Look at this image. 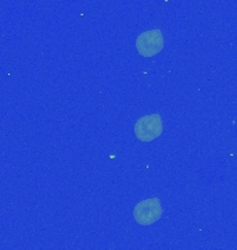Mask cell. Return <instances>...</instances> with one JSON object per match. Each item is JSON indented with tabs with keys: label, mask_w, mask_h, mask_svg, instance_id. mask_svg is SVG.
<instances>
[{
	"label": "cell",
	"mask_w": 237,
	"mask_h": 250,
	"mask_svg": "<svg viewBox=\"0 0 237 250\" xmlns=\"http://www.w3.org/2000/svg\"><path fill=\"white\" fill-rule=\"evenodd\" d=\"M162 215V206L158 197H150L139 202L133 208V218L140 225L157 223Z\"/></svg>",
	"instance_id": "obj_1"
},
{
	"label": "cell",
	"mask_w": 237,
	"mask_h": 250,
	"mask_svg": "<svg viewBox=\"0 0 237 250\" xmlns=\"http://www.w3.org/2000/svg\"><path fill=\"white\" fill-rule=\"evenodd\" d=\"M164 126L159 114H149L140 117L135 123V135L141 142H151L162 134Z\"/></svg>",
	"instance_id": "obj_2"
},
{
	"label": "cell",
	"mask_w": 237,
	"mask_h": 250,
	"mask_svg": "<svg viewBox=\"0 0 237 250\" xmlns=\"http://www.w3.org/2000/svg\"><path fill=\"white\" fill-rule=\"evenodd\" d=\"M138 53L143 57H153L164 49V35L159 29H150L141 32L136 38Z\"/></svg>",
	"instance_id": "obj_3"
}]
</instances>
